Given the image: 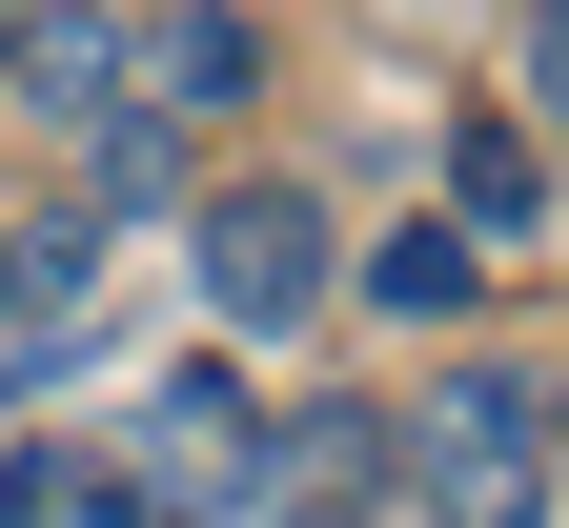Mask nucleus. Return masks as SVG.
<instances>
[{
	"instance_id": "obj_2",
	"label": "nucleus",
	"mask_w": 569,
	"mask_h": 528,
	"mask_svg": "<svg viewBox=\"0 0 569 528\" xmlns=\"http://www.w3.org/2000/svg\"><path fill=\"white\" fill-rule=\"evenodd\" d=\"M427 528H549V407H529V387H468V407H448Z\"/></svg>"
},
{
	"instance_id": "obj_3",
	"label": "nucleus",
	"mask_w": 569,
	"mask_h": 528,
	"mask_svg": "<svg viewBox=\"0 0 569 528\" xmlns=\"http://www.w3.org/2000/svg\"><path fill=\"white\" fill-rule=\"evenodd\" d=\"M0 528H163V488H142L122 447L41 427V447H0Z\"/></svg>"
},
{
	"instance_id": "obj_4",
	"label": "nucleus",
	"mask_w": 569,
	"mask_h": 528,
	"mask_svg": "<svg viewBox=\"0 0 569 528\" xmlns=\"http://www.w3.org/2000/svg\"><path fill=\"white\" fill-rule=\"evenodd\" d=\"M448 223H468L488 265H529L549 245V142L529 122H448Z\"/></svg>"
},
{
	"instance_id": "obj_9",
	"label": "nucleus",
	"mask_w": 569,
	"mask_h": 528,
	"mask_svg": "<svg viewBox=\"0 0 569 528\" xmlns=\"http://www.w3.org/2000/svg\"><path fill=\"white\" fill-rule=\"evenodd\" d=\"M21 82L82 122V142H102V102H122V41H102V21H21Z\"/></svg>"
},
{
	"instance_id": "obj_5",
	"label": "nucleus",
	"mask_w": 569,
	"mask_h": 528,
	"mask_svg": "<svg viewBox=\"0 0 569 528\" xmlns=\"http://www.w3.org/2000/svg\"><path fill=\"white\" fill-rule=\"evenodd\" d=\"M102 326V223H41V245H0V346L21 366H61Z\"/></svg>"
},
{
	"instance_id": "obj_7",
	"label": "nucleus",
	"mask_w": 569,
	"mask_h": 528,
	"mask_svg": "<svg viewBox=\"0 0 569 528\" xmlns=\"http://www.w3.org/2000/svg\"><path fill=\"white\" fill-rule=\"evenodd\" d=\"M244 61H264V41L224 21V0H203V21H163V41L122 61V102H142V122H203V102H244Z\"/></svg>"
},
{
	"instance_id": "obj_6",
	"label": "nucleus",
	"mask_w": 569,
	"mask_h": 528,
	"mask_svg": "<svg viewBox=\"0 0 569 528\" xmlns=\"http://www.w3.org/2000/svg\"><path fill=\"white\" fill-rule=\"evenodd\" d=\"M122 468H142V488H224V468H244V387H224V366H183V387L142 407Z\"/></svg>"
},
{
	"instance_id": "obj_1",
	"label": "nucleus",
	"mask_w": 569,
	"mask_h": 528,
	"mask_svg": "<svg viewBox=\"0 0 569 528\" xmlns=\"http://www.w3.org/2000/svg\"><path fill=\"white\" fill-rule=\"evenodd\" d=\"M203 306L224 326H306L326 306V203L306 183H224L203 203Z\"/></svg>"
},
{
	"instance_id": "obj_8",
	"label": "nucleus",
	"mask_w": 569,
	"mask_h": 528,
	"mask_svg": "<svg viewBox=\"0 0 569 528\" xmlns=\"http://www.w3.org/2000/svg\"><path fill=\"white\" fill-rule=\"evenodd\" d=\"M468 285H488V245H468V223H387V245H367V306H387V326H448Z\"/></svg>"
}]
</instances>
